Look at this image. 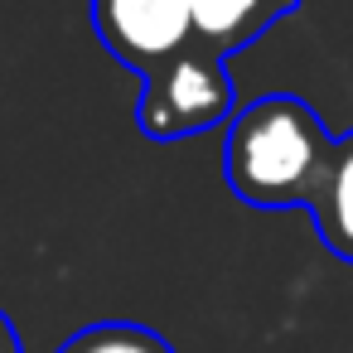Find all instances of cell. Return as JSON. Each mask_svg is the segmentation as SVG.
Segmentation results:
<instances>
[{"label": "cell", "mask_w": 353, "mask_h": 353, "mask_svg": "<svg viewBox=\"0 0 353 353\" xmlns=\"http://www.w3.org/2000/svg\"><path fill=\"white\" fill-rule=\"evenodd\" d=\"M92 30L141 78L194 44L189 0H92Z\"/></svg>", "instance_id": "3"}, {"label": "cell", "mask_w": 353, "mask_h": 353, "mask_svg": "<svg viewBox=\"0 0 353 353\" xmlns=\"http://www.w3.org/2000/svg\"><path fill=\"white\" fill-rule=\"evenodd\" d=\"M334 136L290 92H271L232 112L223 174L228 189L252 208H310L329 165Z\"/></svg>", "instance_id": "1"}, {"label": "cell", "mask_w": 353, "mask_h": 353, "mask_svg": "<svg viewBox=\"0 0 353 353\" xmlns=\"http://www.w3.org/2000/svg\"><path fill=\"white\" fill-rule=\"evenodd\" d=\"M290 10H295V0H189L194 39L203 49H213L218 59L256 44Z\"/></svg>", "instance_id": "4"}, {"label": "cell", "mask_w": 353, "mask_h": 353, "mask_svg": "<svg viewBox=\"0 0 353 353\" xmlns=\"http://www.w3.org/2000/svg\"><path fill=\"white\" fill-rule=\"evenodd\" d=\"M310 213H314L319 242L339 261H353V131L334 141L329 165L319 174V189L310 199Z\"/></svg>", "instance_id": "5"}, {"label": "cell", "mask_w": 353, "mask_h": 353, "mask_svg": "<svg viewBox=\"0 0 353 353\" xmlns=\"http://www.w3.org/2000/svg\"><path fill=\"white\" fill-rule=\"evenodd\" d=\"M232 117V78L199 39L141 78L136 121L150 141H184Z\"/></svg>", "instance_id": "2"}, {"label": "cell", "mask_w": 353, "mask_h": 353, "mask_svg": "<svg viewBox=\"0 0 353 353\" xmlns=\"http://www.w3.org/2000/svg\"><path fill=\"white\" fill-rule=\"evenodd\" d=\"M59 353H174V348L165 343V334H155V329H145V324L107 319V324L78 329Z\"/></svg>", "instance_id": "6"}, {"label": "cell", "mask_w": 353, "mask_h": 353, "mask_svg": "<svg viewBox=\"0 0 353 353\" xmlns=\"http://www.w3.org/2000/svg\"><path fill=\"white\" fill-rule=\"evenodd\" d=\"M0 353H25V348H20V334H15V324H10L6 310H0Z\"/></svg>", "instance_id": "7"}]
</instances>
